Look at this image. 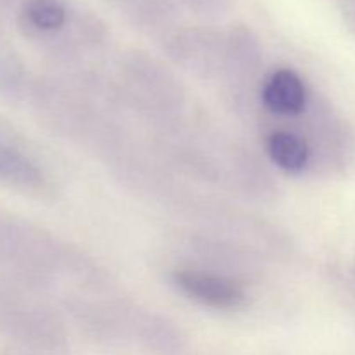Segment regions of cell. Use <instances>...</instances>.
<instances>
[{"mask_svg": "<svg viewBox=\"0 0 355 355\" xmlns=\"http://www.w3.org/2000/svg\"><path fill=\"white\" fill-rule=\"evenodd\" d=\"M148 139L177 175L257 205H270L279 198V184L269 165L194 111L173 127L149 132Z\"/></svg>", "mask_w": 355, "mask_h": 355, "instance_id": "6da1fadb", "label": "cell"}, {"mask_svg": "<svg viewBox=\"0 0 355 355\" xmlns=\"http://www.w3.org/2000/svg\"><path fill=\"white\" fill-rule=\"evenodd\" d=\"M163 210L177 220H182L186 229L238 243L269 262H288L293 259L295 243L290 232L279 224L227 200L201 193L184 180Z\"/></svg>", "mask_w": 355, "mask_h": 355, "instance_id": "7a4b0ae2", "label": "cell"}, {"mask_svg": "<svg viewBox=\"0 0 355 355\" xmlns=\"http://www.w3.org/2000/svg\"><path fill=\"white\" fill-rule=\"evenodd\" d=\"M114 90L128 116L163 130L193 113L189 94L172 68L142 51L125 52L111 71Z\"/></svg>", "mask_w": 355, "mask_h": 355, "instance_id": "3957f363", "label": "cell"}, {"mask_svg": "<svg viewBox=\"0 0 355 355\" xmlns=\"http://www.w3.org/2000/svg\"><path fill=\"white\" fill-rule=\"evenodd\" d=\"M284 128L304 139L312 170L321 177H345L355 168V128L322 94L315 92L300 114L288 120L262 121L257 130Z\"/></svg>", "mask_w": 355, "mask_h": 355, "instance_id": "277c9868", "label": "cell"}, {"mask_svg": "<svg viewBox=\"0 0 355 355\" xmlns=\"http://www.w3.org/2000/svg\"><path fill=\"white\" fill-rule=\"evenodd\" d=\"M80 333L101 345H135L139 319L144 307L127 297L107 293H71L59 298Z\"/></svg>", "mask_w": 355, "mask_h": 355, "instance_id": "5b68a950", "label": "cell"}, {"mask_svg": "<svg viewBox=\"0 0 355 355\" xmlns=\"http://www.w3.org/2000/svg\"><path fill=\"white\" fill-rule=\"evenodd\" d=\"M172 248L182 260L180 266L229 277L245 284L246 288L259 283L266 276L267 266L270 263L262 255L238 243L191 229L173 234Z\"/></svg>", "mask_w": 355, "mask_h": 355, "instance_id": "8992f818", "label": "cell"}, {"mask_svg": "<svg viewBox=\"0 0 355 355\" xmlns=\"http://www.w3.org/2000/svg\"><path fill=\"white\" fill-rule=\"evenodd\" d=\"M263 76V49L259 37L246 26L225 31V61L218 83L225 103L241 120L250 121L255 113Z\"/></svg>", "mask_w": 355, "mask_h": 355, "instance_id": "52a82bcc", "label": "cell"}, {"mask_svg": "<svg viewBox=\"0 0 355 355\" xmlns=\"http://www.w3.org/2000/svg\"><path fill=\"white\" fill-rule=\"evenodd\" d=\"M163 40L173 66L200 82H220L225 61V31L210 26L175 28Z\"/></svg>", "mask_w": 355, "mask_h": 355, "instance_id": "ba28073f", "label": "cell"}, {"mask_svg": "<svg viewBox=\"0 0 355 355\" xmlns=\"http://www.w3.org/2000/svg\"><path fill=\"white\" fill-rule=\"evenodd\" d=\"M173 290L193 304L218 312H236L248 304V288L218 274L179 266L168 272Z\"/></svg>", "mask_w": 355, "mask_h": 355, "instance_id": "9c48e42d", "label": "cell"}, {"mask_svg": "<svg viewBox=\"0 0 355 355\" xmlns=\"http://www.w3.org/2000/svg\"><path fill=\"white\" fill-rule=\"evenodd\" d=\"M314 89L293 68H277L266 73L259 89V101L250 123L288 120L300 114L311 103Z\"/></svg>", "mask_w": 355, "mask_h": 355, "instance_id": "30bf717a", "label": "cell"}, {"mask_svg": "<svg viewBox=\"0 0 355 355\" xmlns=\"http://www.w3.org/2000/svg\"><path fill=\"white\" fill-rule=\"evenodd\" d=\"M0 184L23 194L40 196L51 187L47 173L30 155L0 135Z\"/></svg>", "mask_w": 355, "mask_h": 355, "instance_id": "8fae6325", "label": "cell"}, {"mask_svg": "<svg viewBox=\"0 0 355 355\" xmlns=\"http://www.w3.org/2000/svg\"><path fill=\"white\" fill-rule=\"evenodd\" d=\"M134 347L148 355H186L189 340L173 319L144 307Z\"/></svg>", "mask_w": 355, "mask_h": 355, "instance_id": "7c38bea8", "label": "cell"}, {"mask_svg": "<svg viewBox=\"0 0 355 355\" xmlns=\"http://www.w3.org/2000/svg\"><path fill=\"white\" fill-rule=\"evenodd\" d=\"M260 135H262L266 155L269 156L272 165H276V168L288 175L311 173L312 158L304 139L284 128H269L260 132Z\"/></svg>", "mask_w": 355, "mask_h": 355, "instance_id": "4fadbf2b", "label": "cell"}, {"mask_svg": "<svg viewBox=\"0 0 355 355\" xmlns=\"http://www.w3.org/2000/svg\"><path fill=\"white\" fill-rule=\"evenodd\" d=\"M73 16L66 0H26L21 9V24L30 37L47 42L61 33Z\"/></svg>", "mask_w": 355, "mask_h": 355, "instance_id": "5bb4252c", "label": "cell"}, {"mask_svg": "<svg viewBox=\"0 0 355 355\" xmlns=\"http://www.w3.org/2000/svg\"><path fill=\"white\" fill-rule=\"evenodd\" d=\"M31 78L16 59L0 58V94L14 101L26 99Z\"/></svg>", "mask_w": 355, "mask_h": 355, "instance_id": "9a60e30c", "label": "cell"}, {"mask_svg": "<svg viewBox=\"0 0 355 355\" xmlns=\"http://www.w3.org/2000/svg\"><path fill=\"white\" fill-rule=\"evenodd\" d=\"M350 286H352V293L355 297V266L352 267V270H350Z\"/></svg>", "mask_w": 355, "mask_h": 355, "instance_id": "2e32d148", "label": "cell"}]
</instances>
